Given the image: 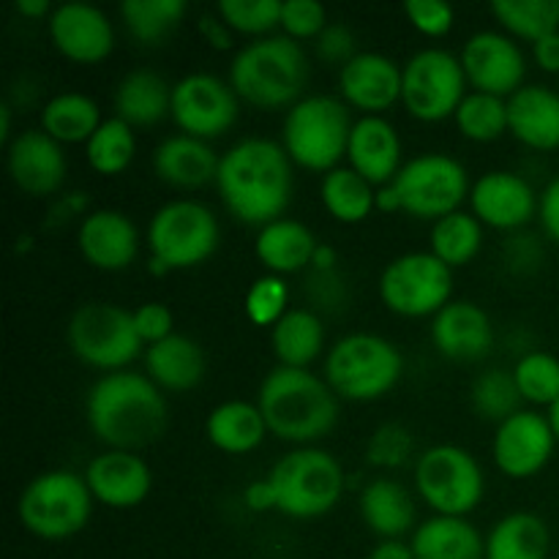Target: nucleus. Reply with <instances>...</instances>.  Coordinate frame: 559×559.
<instances>
[{"label":"nucleus","instance_id":"1","mask_svg":"<svg viewBox=\"0 0 559 559\" xmlns=\"http://www.w3.org/2000/svg\"><path fill=\"white\" fill-rule=\"evenodd\" d=\"M216 186L238 222L262 229L282 218L293 200V158L282 142L246 136L222 156Z\"/></svg>","mask_w":559,"mask_h":559},{"label":"nucleus","instance_id":"2","mask_svg":"<svg viewBox=\"0 0 559 559\" xmlns=\"http://www.w3.org/2000/svg\"><path fill=\"white\" fill-rule=\"evenodd\" d=\"M87 426L107 451L153 445L167 429V399L147 374L112 371L93 382L85 399Z\"/></svg>","mask_w":559,"mask_h":559},{"label":"nucleus","instance_id":"3","mask_svg":"<svg viewBox=\"0 0 559 559\" xmlns=\"http://www.w3.org/2000/svg\"><path fill=\"white\" fill-rule=\"evenodd\" d=\"M257 407L267 435L300 448L331 435L338 420V396L309 369L276 366L257 391Z\"/></svg>","mask_w":559,"mask_h":559},{"label":"nucleus","instance_id":"4","mask_svg":"<svg viewBox=\"0 0 559 559\" xmlns=\"http://www.w3.org/2000/svg\"><path fill=\"white\" fill-rule=\"evenodd\" d=\"M306 49L289 36L254 38L229 63V85L240 102L257 109L295 107L309 82Z\"/></svg>","mask_w":559,"mask_h":559},{"label":"nucleus","instance_id":"5","mask_svg":"<svg viewBox=\"0 0 559 559\" xmlns=\"http://www.w3.org/2000/svg\"><path fill=\"white\" fill-rule=\"evenodd\" d=\"M355 120L349 107L336 96H304L289 107L282 129V145L293 164L311 173H331L347 158Z\"/></svg>","mask_w":559,"mask_h":559},{"label":"nucleus","instance_id":"6","mask_svg":"<svg viewBox=\"0 0 559 559\" xmlns=\"http://www.w3.org/2000/svg\"><path fill=\"white\" fill-rule=\"evenodd\" d=\"M404 358L399 347L377 333H349L325 358V382L347 402H377L399 385Z\"/></svg>","mask_w":559,"mask_h":559},{"label":"nucleus","instance_id":"7","mask_svg":"<svg viewBox=\"0 0 559 559\" xmlns=\"http://www.w3.org/2000/svg\"><path fill=\"white\" fill-rule=\"evenodd\" d=\"M93 495L85 475L71 469H49L22 489L16 502L20 524L41 540H66L87 527L93 516Z\"/></svg>","mask_w":559,"mask_h":559},{"label":"nucleus","instance_id":"8","mask_svg":"<svg viewBox=\"0 0 559 559\" xmlns=\"http://www.w3.org/2000/svg\"><path fill=\"white\" fill-rule=\"evenodd\" d=\"M276 491L278 511L293 519H320L338 506L344 491V469L333 453L322 448H295L267 473Z\"/></svg>","mask_w":559,"mask_h":559},{"label":"nucleus","instance_id":"9","mask_svg":"<svg viewBox=\"0 0 559 559\" xmlns=\"http://www.w3.org/2000/svg\"><path fill=\"white\" fill-rule=\"evenodd\" d=\"M66 338H69L71 353L82 364L107 371V374L126 371V366L140 358L145 349L134 328V314L107 300L80 306L71 314Z\"/></svg>","mask_w":559,"mask_h":559},{"label":"nucleus","instance_id":"10","mask_svg":"<svg viewBox=\"0 0 559 559\" xmlns=\"http://www.w3.org/2000/svg\"><path fill=\"white\" fill-rule=\"evenodd\" d=\"M415 489L437 516L467 519L486 491L478 459L459 445H431L415 459Z\"/></svg>","mask_w":559,"mask_h":559},{"label":"nucleus","instance_id":"11","mask_svg":"<svg viewBox=\"0 0 559 559\" xmlns=\"http://www.w3.org/2000/svg\"><path fill=\"white\" fill-rule=\"evenodd\" d=\"M222 229L207 205L197 200H173L153 213L147 224V249L169 271H186L211 260Z\"/></svg>","mask_w":559,"mask_h":559},{"label":"nucleus","instance_id":"12","mask_svg":"<svg viewBox=\"0 0 559 559\" xmlns=\"http://www.w3.org/2000/svg\"><path fill=\"white\" fill-rule=\"evenodd\" d=\"M391 189L399 200V211L415 218H442L462 211V202L469 200V175L459 158L448 153H424L399 169L391 180Z\"/></svg>","mask_w":559,"mask_h":559},{"label":"nucleus","instance_id":"13","mask_svg":"<svg viewBox=\"0 0 559 559\" xmlns=\"http://www.w3.org/2000/svg\"><path fill=\"white\" fill-rule=\"evenodd\" d=\"M464 96L467 74L462 60L448 49H420L402 66V104L415 120L437 123L453 118Z\"/></svg>","mask_w":559,"mask_h":559},{"label":"nucleus","instance_id":"14","mask_svg":"<svg viewBox=\"0 0 559 559\" xmlns=\"http://www.w3.org/2000/svg\"><path fill=\"white\" fill-rule=\"evenodd\" d=\"M453 293V267L431 251H407L385 265L380 298L399 317H437Z\"/></svg>","mask_w":559,"mask_h":559},{"label":"nucleus","instance_id":"15","mask_svg":"<svg viewBox=\"0 0 559 559\" xmlns=\"http://www.w3.org/2000/svg\"><path fill=\"white\" fill-rule=\"evenodd\" d=\"M240 112V98L222 76L194 71L173 85V115L180 134L197 140H216L227 134Z\"/></svg>","mask_w":559,"mask_h":559},{"label":"nucleus","instance_id":"16","mask_svg":"<svg viewBox=\"0 0 559 559\" xmlns=\"http://www.w3.org/2000/svg\"><path fill=\"white\" fill-rule=\"evenodd\" d=\"M459 60H462L467 85H473V91L511 98L519 87H524L527 58H524L522 47L508 33H475L462 47Z\"/></svg>","mask_w":559,"mask_h":559},{"label":"nucleus","instance_id":"17","mask_svg":"<svg viewBox=\"0 0 559 559\" xmlns=\"http://www.w3.org/2000/svg\"><path fill=\"white\" fill-rule=\"evenodd\" d=\"M555 448L557 437L549 418L535 409H522L497 426L491 459L502 475L513 480H527L551 462Z\"/></svg>","mask_w":559,"mask_h":559},{"label":"nucleus","instance_id":"18","mask_svg":"<svg viewBox=\"0 0 559 559\" xmlns=\"http://www.w3.org/2000/svg\"><path fill=\"white\" fill-rule=\"evenodd\" d=\"M469 205H473V216L484 227L513 233V229L527 227L538 216L540 197L522 175L495 169L475 180L469 189Z\"/></svg>","mask_w":559,"mask_h":559},{"label":"nucleus","instance_id":"19","mask_svg":"<svg viewBox=\"0 0 559 559\" xmlns=\"http://www.w3.org/2000/svg\"><path fill=\"white\" fill-rule=\"evenodd\" d=\"M52 47L74 63H102L115 49V27L98 5L60 3L47 20Z\"/></svg>","mask_w":559,"mask_h":559},{"label":"nucleus","instance_id":"20","mask_svg":"<svg viewBox=\"0 0 559 559\" xmlns=\"http://www.w3.org/2000/svg\"><path fill=\"white\" fill-rule=\"evenodd\" d=\"M5 167L16 189L27 197L55 194L66 183V173H69L63 145L41 129L20 131L9 142Z\"/></svg>","mask_w":559,"mask_h":559},{"label":"nucleus","instance_id":"21","mask_svg":"<svg viewBox=\"0 0 559 559\" xmlns=\"http://www.w3.org/2000/svg\"><path fill=\"white\" fill-rule=\"evenodd\" d=\"M85 484L96 502L112 511H129L147 500L153 489V473L140 453L104 451L87 464Z\"/></svg>","mask_w":559,"mask_h":559},{"label":"nucleus","instance_id":"22","mask_svg":"<svg viewBox=\"0 0 559 559\" xmlns=\"http://www.w3.org/2000/svg\"><path fill=\"white\" fill-rule=\"evenodd\" d=\"M338 93L364 115L388 112L402 102V66L382 52H358L338 71Z\"/></svg>","mask_w":559,"mask_h":559},{"label":"nucleus","instance_id":"23","mask_svg":"<svg viewBox=\"0 0 559 559\" xmlns=\"http://www.w3.org/2000/svg\"><path fill=\"white\" fill-rule=\"evenodd\" d=\"M76 249L96 271H126L140 254V233L123 211L102 207L82 216L76 229Z\"/></svg>","mask_w":559,"mask_h":559},{"label":"nucleus","instance_id":"24","mask_svg":"<svg viewBox=\"0 0 559 559\" xmlns=\"http://www.w3.org/2000/svg\"><path fill=\"white\" fill-rule=\"evenodd\" d=\"M347 162L360 178L369 180L374 189L391 183L402 164V140L396 126L382 115H364L355 120L349 134Z\"/></svg>","mask_w":559,"mask_h":559},{"label":"nucleus","instance_id":"25","mask_svg":"<svg viewBox=\"0 0 559 559\" xmlns=\"http://www.w3.org/2000/svg\"><path fill=\"white\" fill-rule=\"evenodd\" d=\"M431 342L451 360H480L495 344L489 314L473 300H451L431 320Z\"/></svg>","mask_w":559,"mask_h":559},{"label":"nucleus","instance_id":"26","mask_svg":"<svg viewBox=\"0 0 559 559\" xmlns=\"http://www.w3.org/2000/svg\"><path fill=\"white\" fill-rule=\"evenodd\" d=\"M508 134L533 151L559 147V93L546 85H524L508 98Z\"/></svg>","mask_w":559,"mask_h":559},{"label":"nucleus","instance_id":"27","mask_svg":"<svg viewBox=\"0 0 559 559\" xmlns=\"http://www.w3.org/2000/svg\"><path fill=\"white\" fill-rule=\"evenodd\" d=\"M222 156L211 147V142L197 140L189 134H173L153 153V169L158 180L175 189H202L216 183Z\"/></svg>","mask_w":559,"mask_h":559},{"label":"nucleus","instance_id":"28","mask_svg":"<svg viewBox=\"0 0 559 559\" xmlns=\"http://www.w3.org/2000/svg\"><path fill=\"white\" fill-rule=\"evenodd\" d=\"M205 353L200 344L183 333H173L164 342L145 349V374L162 391L189 393L205 380Z\"/></svg>","mask_w":559,"mask_h":559},{"label":"nucleus","instance_id":"29","mask_svg":"<svg viewBox=\"0 0 559 559\" xmlns=\"http://www.w3.org/2000/svg\"><path fill=\"white\" fill-rule=\"evenodd\" d=\"M173 115V85L158 71H129L115 87V118L131 129H147Z\"/></svg>","mask_w":559,"mask_h":559},{"label":"nucleus","instance_id":"30","mask_svg":"<svg viewBox=\"0 0 559 559\" xmlns=\"http://www.w3.org/2000/svg\"><path fill=\"white\" fill-rule=\"evenodd\" d=\"M320 240L295 218H276L257 233L254 254L273 276H289L311 265Z\"/></svg>","mask_w":559,"mask_h":559},{"label":"nucleus","instance_id":"31","mask_svg":"<svg viewBox=\"0 0 559 559\" xmlns=\"http://www.w3.org/2000/svg\"><path fill=\"white\" fill-rule=\"evenodd\" d=\"M360 519L382 540H402L415 524V500L399 480L374 478L360 491Z\"/></svg>","mask_w":559,"mask_h":559},{"label":"nucleus","instance_id":"32","mask_svg":"<svg viewBox=\"0 0 559 559\" xmlns=\"http://www.w3.org/2000/svg\"><path fill=\"white\" fill-rule=\"evenodd\" d=\"M205 435L216 451L229 453V456H243V453L257 451L267 437L265 418H262L257 402H224L211 409L205 420Z\"/></svg>","mask_w":559,"mask_h":559},{"label":"nucleus","instance_id":"33","mask_svg":"<svg viewBox=\"0 0 559 559\" xmlns=\"http://www.w3.org/2000/svg\"><path fill=\"white\" fill-rule=\"evenodd\" d=\"M415 559H486V538L459 516H435L413 533Z\"/></svg>","mask_w":559,"mask_h":559},{"label":"nucleus","instance_id":"34","mask_svg":"<svg viewBox=\"0 0 559 559\" xmlns=\"http://www.w3.org/2000/svg\"><path fill=\"white\" fill-rule=\"evenodd\" d=\"M549 524L538 513H508L486 535V559H549Z\"/></svg>","mask_w":559,"mask_h":559},{"label":"nucleus","instance_id":"35","mask_svg":"<svg viewBox=\"0 0 559 559\" xmlns=\"http://www.w3.org/2000/svg\"><path fill=\"white\" fill-rule=\"evenodd\" d=\"M271 347L278 366L309 369L325 349V325L311 309H289L271 328Z\"/></svg>","mask_w":559,"mask_h":559},{"label":"nucleus","instance_id":"36","mask_svg":"<svg viewBox=\"0 0 559 559\" xmlns=\"http://www.w3.org/2000/svg\"><path fill=\"white\" fill-rule=\"evenodd\" d=\"M102 123V109L96 98L80 91L58 93L41 109V131H47L60 145H80V142L87 145Z\"/></svg>","mask_w":559,"mask_h":559},{"label":"nucleus","instance_id":"37","mask_svg":"<svg viewBox=\"0 0 559 559\" xmlns=\"http://www.w3.org/2000/svg\"><path fill=\"white\" fill-rule=\"evenodd\" d=\"M320 197L325 211L342 224H360L377 211V189L353 167H336L322 175Z\"/></svg>","mask_w":559,"mask_h":559},{"label":"nucleus","instance_id":"38","mask_svg":"<svg viewBox=\"0 0 559 559\" xmlns=\"http://www.w3.org/2000/svg\"><path fill=\"white\" fill-rule=\"evenodd\" d=\"M429 246L431 254L445 262L448 267H464L480 254V246H484V224L467 211L442 216L431 227Z\"/></svg>","mask_w":559,"mask_h":559},{"label":"nucleus","instance_id":"39","mask_svg":"<svg viewBox=\"0 0 559 559\" xmlns=\"http://www.w3.org/2000/svg\"><path fill=\"white\" fill-rule=\"evenodd\" d=\"M189 3L186 0H123L120 16L131 36L142 44H164L183 22Z\"/></svg>","mask_w":559,"mask_h":559},{"label":"nucleus","instance_id":"40","mask_svg":"<svg viewBox=\"0 0 559 559\" xmlns=\"http://www.w3.org/2000/svg\"><path fill=\"white\" fill-rule=\"evenodd\" d=\"M491 14L511 36L533 44L559 31V0H495Z\"/></svg>","mask_w":559,"mask_h":559},{"label":"nucleus","instance_id":"41","mask_svg":"<svg viewBox=\"0 0 559 559\" xmlns=\"http://www.w3.org/2000/svg\"><path fill=\"white\" fill-rule=\"evenodd\" d=\"M85 156L87 164L93 167V173L104 175V178L126 173L136 156L134 129L112 115V118L104 120L96 129V134L87 140Z\"/></svg>","mask_w":559,"mask_h":559},{"label":"nucleus","instance_id":"42","mask_svg":"<svg viewBox=\"0 0 559 559\" xmlns=\"http://www.w3.org/2000/svg\"><path fill=\"white\" fill-rule=\"evenodd\" d=\"M469 402L473 409L486 420H495L497 426L502 420L513 418L516 413H522V391H519L516 380H513V371L506 369H486L484 374H478L469 388Z\"/></svg>","mask_w":559,"mask_h":559},{"label":"nucleus","instance_id":"43","mask_svg":"<svg viewBox=\"0 0 559 559\" xmlns=\"http://www.w3.org/2000/svg\"><path fill=\"white\" fill-rule=\"evenodd\" d=\"M453 120L467 140L495 142L508 131V98L469 91L464 102L459 104Z\"/></svg>","mask_w":559,"mask_h":559},{"label":"nucleus","instance_id":"44","mask_svg":"<svg viewBox=\"0 0 559 559\" xmlns=\"http://www.w3.org/2000/svg\"><path fill=\"white\" fill-rule=\"evenodd\" d=\"M511 371L524 402L546 409L559 402V358L551 353L535 349V353L522 355Z\"/></svg>","mask_w":559,"mask_h":559},{"label":"nucleus","instance_id":"45","mask_svg":"<svg viewBox=\"0 0 559 559\" xmlns=\"http://www.w3.org/2000/svg\"><path fill=\"white\" fill-rule=\"evenodd\" d=\"M282 0H222L216 14L233 33L265 38L273 27H282Z\"/></svg>","mask_w":559,"mask_h":559},{"label":"nucleus","instance_id":"46","mask_svg":"<svg viewBox=\"0 0 559 559\" xmlns=\"http://www.w3.org/2000/svg\"><path fill=\"white\" fill-rule=\"evenodd\" d=\"M289 304V287L284 284L282 276H267L254 278L243 300L246 317L260 328H273L284 314H287Z\"/></svg>","mask_w":559,"mask_h":559},{"label":"nucleus","instance_id":"47","mask_svg":"<svg viewBox=\"0 0 559 559\" xmlns=\"http://www.w3.org/2000/svg\"><path fill=\"white\" fill-rule=\"evenodd\" d=\"M415 453V437L402 424H382L366 442V462L382 469H399L409 464Z\"/></svg>","mask_w":559,"mask_h":559},{"label":"nucleus","instance_id":"48","mask_svg":"<svg viewBox=\"0 0 559 559\" xmlns=\"http://www.w3.org/2000/svg\"><path fill=\"white\" fill-rule=\"evenodd\" d=\"M331 25L328 22L325 5L317 0H287L282 5V27L284 36L295 38V41H306V38H320V33Z\"/></svg>","mask_w":559,"mask_h":559},{"label":"nucleus","instance_id":"49","mask_svg":"<svg viewBox=\"0 0 559 559\" xmlns=\"http://www.w3.org/2000/svg\"><path fill=\"white\" fill-rule=\"evenodd\" d=\"M404 14H407L409 25L415 31L429 38L448 36L453 22H456V11L445 0H407L404 3Z\"/></svg>","mask_w":559,"mask_h":559},{"label":"nucleus","instance_id":"50","mask_svg":"<svg viewBox=\"0 0 559 559\" xmlns=\"http://www.w3.org/2000/svg\"><path fill=\"white\" fill-rule=\"evenodd\" d=\"M131 314H134V328L136 333H140L142 344H147V347L164 342V338H169L173 333H178L175 331V314L167 306L158 304V300L136 306Z\"/></svg>","mask_w":559,"mask_h":559},{"label":"nucleus","instance_id":"51","mask_svg":"<svg viewBox=\"0 0 559 559\" xmlns=\"http://www.w3.org/2000/svg\"><path fill=\"white\" fill-rule=\"evenodd\" d=\"M317 55L328 63H338V66H347L349 60L358 55V41H355V33L349 31L347 25L342 22H331L325 31L320 33V38L314 41Z\"/></svg>","mask_w":559,"mask_h":559},{"label":"nucleus","instance_id":"52","mask_svg":"<svg viewBox=\"0 0 559 559\" xmlns=\"http://www.w3.org/2000/svg\"><path fill=\"white\" fill-rule=\"evenodd\" d=\"M538 218L540 224H544L546 235H549L555 243H559V175L546 186L544 194H540Z\"/></svg>","mask_w":559,"mask_h":559},{"label":"nucleus","instance_id":"53","mask_svg":"<svg viewBox=\"0 0 559 559\" xmlns=\"http://www.w3.org/2000/svg\"><path fill=\"white\" fill-rule=\"evenodd\" d=\"M243 502H246V508H249V511H254V513L278 511L276 491H273L271 480H267V478L254 480V484L246 486V491H243Z\"/></svg>","mask_w":559,"mask_h":559},{"label":"nucleus","instance_id":"54","mask_svg":"<svg viewBox=\"0 0 559 559\" xmlns=\"http://www.w3.org/2000/svg\"><path fill=\"white\" fill-rule=\"evenodd\" d=\"M200 33L213 49H229L235 41V33L229 31V25L218 14L200 16Z\"/></svg>","mask_w":559,"mask_h":559},{"label":"nucleus","instance_id":"55","mask_svg":"<svg viewBox=\"0 0 559 559\" xmlns=\"http://www.w3.org/2000/svg\"><path fill=\"white\" fill-rule=\"evenodd\" d=\"M533 58L546 74H559V31L533 44Z\"/></svg>","mask_w":559,"mask_h":559},{"label":"nucleus","instance_id":"56","mask_svg":"<svg viewBox=\"0 0 559 559\" xmlns=\"http://www.w3.org/2000/svg\"><path fill=\"white\" fill-rule=\"evenodd\" d=\"M366 559H415V551L404 540H380Z\"/></svg>","mask_w":559,"mask_h":559},{"label":"nucleus","instance_id":"57","mask_svg":"<svg viewBox=\"0 0 559 559\" xmlns=\"http://www.w3.org/2000/svg\"><path fill=\"white\" fill-rule=\"evenodd\" d=\"M14 11L16 14L27 16V20H44L49 14H52V5H49V0H16L14 3Z\"/></svg>","mask_w":559,"mask_h":559},{"label":"nucleus","instance_id":"58","mask_svg":"<svg viewBox=\"0 0 559 559\" xmlns=\"http://www.w3.org/2000/svg\"><path fill=\"white\" fill-rule=\"evenodd\" d=\"M311 267H314L317 273H331L333 267H336V249H333V246H325V243L317 246Z\"/></svg>","mask_w":559,"mask_h":559},{"label":"nucleus","instance_id":"59","mask_svg":"<svg viewBox=\"0 0 559 559\" xmlns=\"http://www.w3.org/2000/svg\"><path fill=\"white\" fill-rule=\"evenodd\" d=\"M11 140H14V136H11V107L3 104V107H0V142L9 145Z\"/></svg>","mask_w":559,"mask_h":559},{"label":"nucleus","instance_id":"60","mask_svg":"<svg viewBox=\"0 0 559 559\" xmlns=\"http://www.w3.org/2000/svg\"><path fill=\"white\" fill-rule=\"evenodd\" d=\"M546 418H549L551 429H555V437H557V442H559V402L555 404V407H549V413H546Z\"/></svg>","mask_w":559,"mask_h":559},{"label":"nucleus","instance_id":"61","mask_svg":"<svg viewBox=\"0 0 559 559\" xmlns=\"http://www.w3.org/2000/svg\"><path fill=\"white\" fill-rule=\"evenodd\" d=\"M557 559H559V551H557Z\"/></svg>","mask_w":559,"mask_h":559}]
</instances>
